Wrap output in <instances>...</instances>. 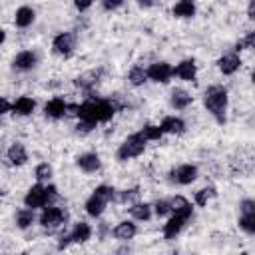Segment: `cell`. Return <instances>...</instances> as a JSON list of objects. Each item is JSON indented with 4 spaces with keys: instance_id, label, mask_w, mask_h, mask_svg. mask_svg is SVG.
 Instances as JSON below:
<instances>
[{
    "instance_id": "1",
    "label": "cell",
    "mask_w": 255,
    "mask_h": 255,
    "mask_svg": "<svg viewBox=\"0 0 255 255\" xmlns=\"http://www.w3.org/2000/svg\"><path fill=\"white\" fill-rule=\"evenodd\" d=\"M116 114V106L108 100H88L84 104L78 106L76 116L80 120H90L94 124H104L110 122Z\"/></svg>"
},
{
    "instance_id": "2",
    "label": "cell",
    "mask_w": 255,
    "mask_h": 255,
    "mask_svg": "<svg viewBox=\"0 0 255 255\" xmlns=\"http://www.w3.org/2000/svg\"><path fill=\"white\" fill-rule=\"evenodd\" d=\"M203 106L213 116L217 124H225L227 120V90L223 86H209L203 92Z\"/></svg>"
},
{
    "instance_id": "3",
    "label": "cell",
    "mask_w": 255,
    "mask_h": 255,
    "mask_svg": "<svg viewBox=\"0 0 255 255\" xmlns=\"http://www.w3.org/2000/svg\"><path fill=\"white\" fill-rule=\"evenodd\" d=\"M145 135L141 133V131H135V133H131V135H128L124 141H122V145L118 147V151H116V159L118 161H128V159H133V157H137V155H141L143 151H145Z\"/></svg>"
},
{
    "instance_id": "4",
    "label": "cell",
    "mask_w": 255,
    "mask_h": 255,
    "mask_svg": "<svg viewBox=\"0 0 255 255\" xmlns=\"http://www.w3.org/2000/svg\"><path fill=\"white\" fill-rule=\"evenodd\" d=\"M66 211L62 209V207H56V205H46V207H42V213H40V217H38V223L44 227V229H48V231H52V229H58L60 225H64L66 223Z\"/></svg>"
},
{
    "instance_id": "5",
    "label": "cell",
    "mask_w": 255,
    "mask_h": 255,
    "mask_svg": "<svg viewBox=\"0 0 255 255\" xmlns=\"http://www.w3.org/2000/svg\"><path fill=\"white\" fill-rule=\"evenodd\" d=\"M191 215H193V211H173L169 215V219L163 223V237L165 239H175L183 231V227L187 225Z\"/></svg>"
},
{
    "instance_id": "6",
    "label": "cell",
    "mask_w": 255,
    "mask_h": 255,
    "mask_svg": "<svg viewBox=\"0 0 255 255\" xmlns=\"http://www.w3.org/2000/svg\"><path fill=\"white\" fill-rule=\"evenodd\" d=\"M24 205L26 207H32V209H38V207H46V205H52L50 203V195H48V189H46V183H34L32 187H28L26 195H24Z\"/></svg>"
},
{
    "instance_id": "7",
    "label": "cell",
    "mask_w": 255,
    "mask_h": 255,
    "mask_svg": "<svg viewBox=\"0 0 255 255\" xmlns=\"http://www.w3.org/2000/svg\"><path fill=\"white\" fill-rule=\"evenodd\" d=\"M74 48H76V36H74L72 32H60V34L54 38V42H52L54 54L64 56V58L72 56Z\"/></svg>"
},
{
    "instance_id": "8",
    "label": "cell",
    "mask_w": 255,
    "mask_h": 255,
    "mask_svg": "<svg viewBox=\"0 0 255 255\" xmlns=\"http://www.w3.org/2000/svg\"><path fill=\"white\" fill-rule=\"evenodd\" d=\"M197 165H193V163H181V165H177L175 169H171V181H175L177 185H189V183H193L195 179H197Z\"/></svg>"
},
{
    "instance_id": "9",
    "label": "cell",
    "mask_w": 255,
    "mask_h": 255,
    "mask_svg": "<svg viewBox=\"0 0 255 255\" xmlns=\"http://www.w3.org/2000/svg\"><path fill=\"white\" fill-rule=\"evenodd\" d=\"M173 76V66L167 62H153L147 68V78L155 84H167Z\"/></svg>"
},
{
    "instance_id": "10",
    "label": "cell",
    "mask_w": 255,
    "mask_h": 255,
    "mask_svg": "<svg viewBox=\"0 0 255 255\" xmlns=\"http://www.w3.org/2000/svg\"><path fill=\"white\" fill-rule=\"evenodd\" d=\"M36 64H38V56L32 50H22L12 60V68L18 72H30L32 68H36Z\"/></svg>"
},
{
    "instance_id": "11",
    "label": "cell",
    "mask_w": 255,
    "mask_h": 255,
    "mask_svg": "<svg viewBox=\"0 0 255 255\" xmlns=\"http://www.w3.org/2000/svg\"><path fill=\"white\" fill-rule=\"evenodd\" d=\"M239 66H241V58H239L237 52L223 54V56L217 60V68H219V72H221L223 76H231V74H235V72L239 70Z\"/></svg>"
},
{
    "instance_id": "12",
    "label": "cell",
    "mask_w": 255,
    "mask_h": 255,
    "mask_svg": "<svg viewBox=\"0 0 255 255\" xmlns=\"http://www.w3.org/2000/svg\"><path fill=\"white\" fill-rule=\"evenodd\" d=\"M76 165L84 171V173H96L100 167H102V159L98 153L94 151H88V153H82L76 157Z\"/></svg>"
},
{
    "instance_id": "13",
    "label": "cell",
    "mask_w": 255,
    "mask_h": 255,
    "mask_svg": "<svg viewBox=\"0 0 255 255\" xmlns=\"http://www.w3.org/2000/svg\"><path fill=\"white\" fill-rule=\"evenodd\" d=\"M6 159H8V163H10V165H14V167L24 165V163L28 161V151H26L24 143L14 141V143L8 147V151H6Z\"/></svg>"
},
{
    "instance_id": "14",
    "label": "cell",
    "mask_w": 255,
    "mask_h": 255,
    "mask_svg": "<svg viewBox=\"0 0 255 255\" xmlns=\"http://www.w3.org/2000/svg\"><path fill=\"white\" fill-rule=\"evenodd\" d=\"M44 114L50 120H60L64 116H68V104L62 98H52L50 102H46L44 106Z\"/></svg>"
},
{
    "instance_id": "15",
    "label": "cell",
    "mask_w": 255,
    "mask_h": 255,
    "mask_svg": "<svg viewBox=\"0 0 255 255\" xmlns=\"http://www.w3.org/2000/svg\"><path fill=\"white\" fill-rule=\"evenodd\" d=\"M173 76H177L183 82H193L197 76V64L193 60H181L175 68H173Z\"/></svg>"
},
{
    "instance_id": "16",
    "label": "cell",
    "mask_w": 255,
    "mask_h": 255,
    "mask_svg": "<svg viewBox=\"0 0 255 255\" xmlns=\"http://www.w3.org/2000/svg\"><path fill=\"white\" fill-rule=\"evenodd\" d=\"M110 201H106L102 195H98V193H92L88 199H86V213L90 215V217H94V219H98V217H102V213L106 211V205H108Z\"/></svg>"
},
{
    "instance_id": "17",
    "label": "cell",
    "mask_w": 255,
    "mask_h": 255,
    "mask_svg": "<svg viewBox=\"0 0 255 255\" xmlns=\"http://www.w3.org/2000/svg\"><path fill=\"white\" fill-rule=\"evenodd\" d=\"M36 110V102L30 98V96H20L12 102V114L14 116H30L32 112Z\"/></svg>"
},
{
    "instance_id": "18",
    "label": "cell",
    "mask_w": 255,
    "mask_h": 255,
    "mask_svg": "<svg viewBox=\"0 0 255 255\" xmlns=\"http://www.w3.org/2000/svg\"><path fill=\"white\" fill-rule=\"evenodd\" d=\"M34 20H36V12L30 6H20L14 12V24H16V28H28V26L34 24Z\"/></svg>"
},
{
    "instance_id": "19",
    "label": "cell",
    "mask_w": 255,
    "mask_h": 255,
    "mask_svg": "<svg viewBox=\"0 0 255 255\" xmlns=\"http://www.w3.org/2000/svg\"><path fill=\"white\" fill-rule=\"evenodd\" d=\"M191 94L189 92H185V90H181V88H175V90H171V94H169V106L173 108V110H185L189 104H191Z\"/></svg>"
},
{
    "instance_id": "20",
    "label": "cell",
    "mask_w": 255,
    "mask_h": 255,
    "mask_svg": "<svg viewBox=\"0 0 255 255\" xmlns=\"http://www.w3.org/2000/svg\"><path fill=\"white\" fill-rule=\"evenodd\" d=\"M159 126L163 129V133H171V135H177V133L185 131V122L181 118H177V116H165Z\"/></svg>"
},
{
    "instance_id": "21",
    "label": "cell",
    "mask_w": 255,
    "mask_h": 255,
    "mask_svg": "<svg viewBox=\"0 0 255 255\" xmlns=\"http://www.w3.org/2000/svg\"><path fill=\"white\" fill-rule=\"evenodd\" d=\"M112 233H114V237L120 239V241H129V239L135 237L137 227H135V223H131V221H120V223L114 227Z\"/></svg>"
},
{
    "instance_id": "22",
    "label": "cell",
    "mask_w": 255,
    "mask_h": 255,
    "mask_svg": "<svg viewBox=\"0 0 255 255\" xmlns=\"http://www.w3.org/2000/svg\"><path fill=\"white\" fill-rule=\"evenodd\" d=\"M151 211H153V205L141 203V201H135V203H131V207H129V215H131L135 221H147V219L151 217Z\"/></svg>"
},
{
    "instance_id": "23",
    "label": "cell",
    "mask_w": 255,
    "mask_h": 255,
    "mask_svg": "<svg viewBox=\"0 0 255 255\" xmlns=\"http://www.w3.org/2000/svg\"><path fill=\"white\" fill-rule=\"evenodd\" d=\"M70 235H72V241L74 243H86L92 237V227L86 221H78L74 225V229L70 231Z\"/></svg>"
},
{
    "instance_id": "24",
    "label": "cell",
    "mask_w": 255,
    "mask_h": 255,
    "mask_svg": "<svg viewBox=\"0 0 255 255\" xmlns=\"http://www.w3.org/2000/svg\"><path fill=\"white\" fill-rule=\"evenodd\" d=\"M171 12L175 18H193L195 16V4H193V0H179V2H175Z\"/></svg>"
},
{
    "instance_id": "25",
    "label": "cell",
    "mask_w": 255,
    "mask_h": 255,
    "mask_svg": "<svg viewBox=\"0 0 255 255\" xmlns=\"http://www.w3.org/2000/svg\"><path fill=\"white\" fill-rule=\"evenodd\" d=\"M36 221V213H34V209L32 207H22V209H18V213H16V225H18V229H28L32 223Z\"/></svg>"
},
{
    "instance_id": "26",
    "label": "cell",
    "mask_w": 255,
    "mask_h": 255,
    "mask_svg": "<svg viewBox=\"0 0 255 255\" xmlns=\"http://www.w3.org/2000/svg\"><path fill=\"white\" fill-rule=\"evenodd\" d=\"M128 80H129V84L131 86H143L149 78H147V70H143L141 66H133L129 72H128Z\"/></svg>"
},
{
    "instance_id": "27",
    "label": "cell",
    "mask_w": 255,
    "mask_h": 255,
    "mask_svg": "<svg viewBox=\"0 0 255 255\" xmlns=\"http://www.w3.org/2000/svg\"><path fill=\"white\" fill-rule=\"evenodd\" d=\"M34 175H36V181H40V183H48V181L52 179V175H54V169H52L50 163L44 161V163H38V165H36Z\"/></svg>"
},
{
    "instance_id": "28",
    "label": "cell",
    "mask_w": 255,
    "mask_h": 255,
    "mask_svg": "<svg viewBox=\"0 0 255 255\" xmlns=\"http://www.w3.org/2000/svg\"><path fill=\"white\" fill-rule=\"evenodd\" d=\"M215 195H217V191H215V187H213V185L203 187V189H199V191L195 193V203H197L199 207H205V205H207Z\"/></svg>"
},
{
    "instance_id": "29",
    "label": "cell",
    "mask_w": 255,
    "mask_h": 255,
    "mask_svg": "<svg viewBox=\"0 0 255 255\" xmlns=\"http://www.w3.org/2000/svg\"><path fill=\"white\" fill-rule=\"evenodd\" d=\"M239 227L245 231V233H249V235H255V211H251V213H241V217H239Z\"/></svg>"
},
{
    "instance_id": "30",
    "label": "cell",
    "mask_w": 255,
    "mask_h": 255,
    "mask_svg": "<svg viewBox=\"0 0 255 255\" xmlns=\"http://www.w3.org/2000/svg\"><path fill=\"white\" fill-rule=\"evenodd\" d=\"M141 133L145 135V139H147V141H157V139H161V135H163V129H161V126L145 124V126L141 128Z\"/></svg>"
},
{
    "instance_id": "31",
    "label": "cell",
    "mask_w": 255,
    "mask_h": 255,
    "mask_svg": "<svg viewBox=\"0 0 255 255\" xmlns=\"http://www.w3.org/2000/svg\"><path fill=\"white\" fill-rule=\"evenodd\" d=\"M153 213H155L157 217H167V215H171V213H173L171 201H167V199H157V201L153 203Z\"/></svg>"
},
{
    "instance_id": "32",
    "label": "cell",
    "mask_w": 255,
    "mask_h": 255,
    "mask_svg": "<svg viewBox=\"0 0 255 255\" xmlns=\"http://www.w3.org/2000/svg\"><path fill=\"white\" fill-rule=\"evenodd\" d=\"M241 50H255V30L235 44V52H241Z\"/></svg>"
},
{
    "instance_id": "33",
    "label": "cell",
    "mask_w": 255,
    "mask_h": 255,
    "mask_svg": "<svg viewBox=\"0 0 255 255\" xmlns=\"http://www.w3.org/2000/svg\"><path fill=\"white\" fill-rule=\"evenodd\" d=\"M171 209H173V211H193L191 203H189L183 195H175V197L171 199Z\"/></svg>"
},
{
    "instance_id": "34",
    "label": "cell",
    "mask_w": 255,
    "mask_h": 255,
    "mask_svg": "<svg viewBox=\"0 0 255 255\" xmlns=\"http://www.w3.org/2000/svg\"><path fill=\"white\" fill-rule=\"evenodd\" d=\"M137 195H139V189H137V187H133V189H124V191H120L118 201H120V203H135Z\"/></svg>"
},
{
    "instance_id": "35",
    "label": "cell",
    "mask_w": 255,
    "mask_h": 255,
    "mask_svg": "<svg viewBox=\"0 0 255 255\" xmlns=\"http://www.w3.org/2000/svg\"><path fill=\"white\" fill-rule=\"evenodd\" d=\"M96 82H98V74H96V72H88V74L76 78V86H82V88H90V86H94Z\"/></svg>"
},
{
    "instance_id": "36",
    "label": "cell",
    "mask_w": 255,
    "mask_h": 255,
    "mask_svg": "<svg viewBox=\"0 0 255 255\" xmlns=\"http://www.w3.org/2000/svg\"><path fill=\"white\" fill-rule=\"evenodd\" d=\"M96 126H98V124H94V122H90V120H80V122L76 124V131H78V133H82V135H86V133L94 131V129H96Z\"/></svg>"
},
{
    "instance_id": "37",
    "label": "cell",
    "mask_w": 255,
    "mask_h": 255,
    "mask_svg": "<svg viewBox=\"0 0 255 255\" xmlns=\"http://www.w3.org/2000/svg\"><path fill=\"white\" fill-rule=\"evenodd\" d=\"M239 211H241V213H251V211H255V199H251V197L241 199V201H239Z\"/></svg>"
},
{
    "instance_id": "38",
    "label": "cell",
    "mask_w": 255,
    "mask_h": 255,
    "mask_svg": "<svg viewBox=\"0 0 255 255\" xmlns=\"http://www.w3.org/2000/svg\"><path fill=\"white\" fill-rule=\"evenodd\" d=\"M124 2H126V0H102V8H104L106 12H114V10H118Z\"/></svg>"
},
{
    "instance_id": "39",
    "label": "cell",
    "mask_w": 255,
    "mask_h": 255,
    "mask_svg": "<svg viewBox=\"0 0 255 255\" xmlns=\"http://www.w3.org/2000/svg\"><path fill=\"white\" fill-rule=\"evenodd\" d=\"M92 4H94V0H74L76 10H80V12H86V10H88Z\"/></svg>"
},
{
    "instance_id": "40",
    "label": "cell",
    "mask_w": 255,
    "mask_h": 255,
    "mask_svg": "<svg viewBox=\"0 0 255 255\" xmlns=\"http://www.w3.org/2000/svg\"><path fill=\"white\" fill-rule=\"evenodd\" d=\"M10 112H12V104H10L6 98H0V114L6 116V114H10Z\"/></svg>"
},
{
    "instance_id": "41",
    "label": "cell",
    "mask_w": 255,
    "mask_h": 255,
    "mask_svg": "<svg viewBox=\"0 0 255 255\" xmlns=\"http://www.w3.org/2000/svg\"><path fill=\"white\" fill-rule=\"evenodd\" d=\"M70 243H74L72 241V235L68 233V235H64V237H60V243H58V249H66Z\"/></svg>"
},
{
    "instance_id": "42",
    "label": "cell",
    "mask_w": 255,
    "mask_h": 255,
    "mask_svg": "<svg viewBox=\"0 0 255 255\" xmlns=\"http://www.w3.org/2000/svg\"><path fill=\"white\" fill-rule=\"evenodd\" d=\"M247 18L255 20V0H249V4H247Z\"/></svg>"
},
{
    "instance_id": "43",
    "label": "cell",
    "mask_w": 255,
    "mask_h": 255,
    "mask_svg": "<svg viewBox=\"0 0 255 255\" xmlns=\"http://www.w3.org/2000/svg\"><path fill=\"white\" fill-rule=\"evenodd\" d=\"M137 4L143 6V8H149V6L153 4V0H137Z\"/></svg>"
},
{
    "instance_id": "44",
    "label": "cell",
    "mask_w": 255,
    "mask_h": 255,
    "mask_svg": "<svg viewBox=\"0 0 255 255\" xmlns=\"http://www.w3.org/2000/svg\"><path fill=\"white\" fill-rule=\"evenodd\" d=\"M251 82H253V84H255V70H253V72H251Z\"/></svg>"
}]
</instances>
